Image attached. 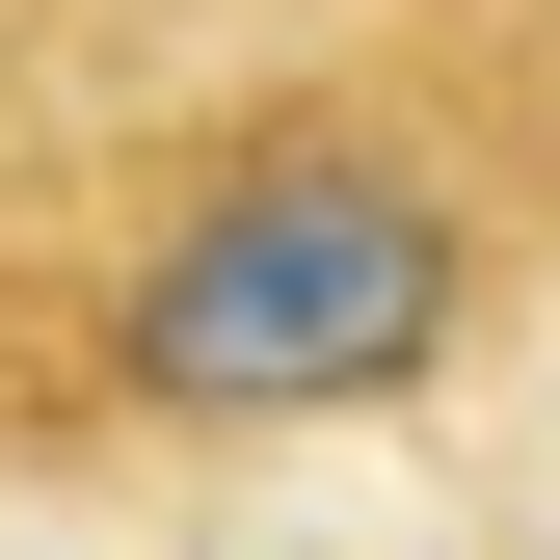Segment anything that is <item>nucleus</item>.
<instances>
[{"label":"nucleus","instance_id":"obj_1","mask_svg":"<svg viewBox=\"0 0 560 560\" xmlns=\"http://www.w3.org/2000/svg\"><path fill=\"white\" fill-rule=\"evenodd\" d=\"M107 347L161 428H320V400H400L480 347V214L374 133H267L241 187H187L161 241L107 267Z\"/></svg>","mask_w":560,"mask_h":560}]
</instances>
